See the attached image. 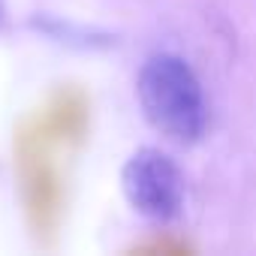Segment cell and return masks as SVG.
<instances>
[{"instance_id":"1","label":"cell","mask_w":256,"mask_h":256,"mask_svg":"<svg viewBox=\"0 0 256 256\" xmlns=\"http://www.w3.org/2000/svg\"><path fill=\"white\" fill-rule=\"evenodd\" d=\"M139 106L160 136L193 145L208 126V106L196 72L175 54H154L139 70Z\"/></svg>"},{"instance_id":"2","label":"cell","mask_w":256,"mask_h":256,"mask_svg":"<svg viewBox=\"0 0 256 256\" xmlns=\"http://www.w3.org/2000/svg\"><path fill=\"white\" fill-rule=\"evenodd\" d=\"M120 190L130 208L154 223H166L184 208V175L160 148H139L120 169Z\"/></svg>"}]
</instances>
